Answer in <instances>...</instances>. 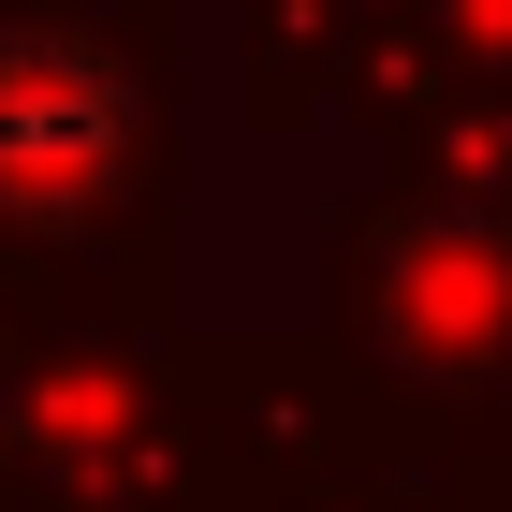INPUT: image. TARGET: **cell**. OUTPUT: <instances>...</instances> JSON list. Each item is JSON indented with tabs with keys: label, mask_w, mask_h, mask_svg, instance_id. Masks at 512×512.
Listing matches in <instances>:
<instances>
[{
	"label": "cell",
	"mask_w": 512,
	"mask_h": 512,
	"mask_svg": "<svg viewBox=\"0 0 512 512\" xmlns=\"http://www.w3.org/2000/svg\"><path fill=\"white\" fill-rule=\"evenodd\" d=\"M103 132H118V103H103L74 59H0V191H15V205L88 191Z\"/></svg>",
	"instance_id": "6da1fadb"
}]
</instances>
